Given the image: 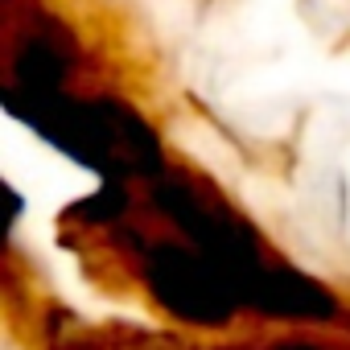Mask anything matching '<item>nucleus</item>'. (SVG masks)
<instances>
[{
    "instance_id": "f257e3e1",
    "label": "nucleus",
    "mask_w": 350,
    "mask_h": 350,
    "mask_svg": "<svg viewBox=\"0 0 350 350\" xmlns=\"http://www.w3.org/2000/svg\"><path fill=\"white\" fill-rule=\"evenodd\" d=\"M148 293L190 325H223L235 313V280L202 252H186L178 243H157L140 260Z\"/></svg>"
},
{
    "instance_id": "f03ea898",
    "label": "nucleus",
    "mask_w": 350,
    "mask_h": 350,
    "mask_svg": "<svg viewBox=\"0 0 350 350\" xmlns=\"http://www.w3.org/2000/svg\"><path fill=\"white\" fill-rule=\"evenodd\" d=\"M243 301L268 317H288V321H334L338 317L334 293L297 268H260L247 280Z\"/></svg>"
},
{
    "instance_id": "7ed1b4c3",
    "label": "nucleus",
    "mask_w": 350,
    "mask_h": 350,
    "mask_svg": "<svg viewBox=\"0 0 350 350\" xmlns=\"http://www.w3.org/2000/svg\"><path fill=\"white\" fill-rule=\"evenodd\" d=\"M66 75H70V70H66V50H62L54 38L33 33V38H25L21 50L13 54V87H9V95H25L29 103L50 107L54 95L62 91Z\"/></svg>"
},
{
    "instance_id": "20e7f679",
    "label": "nucleus",
    "mask_w": 350,
    "mask_h": 350,
    "mask_svg": "<svg viewBox=\"0 0 350 350\" xmlns=\"http://www.w3.org/2000/svg\"><path fill=\"white\" fill-rule=\"evenodd\" d=\"M276 350H329V346H317V342H284Z\"/></svg>"
}]
</instances>
